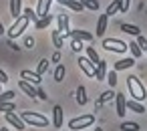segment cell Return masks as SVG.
<instances>
[{
    "mask_svg": "<svg viewBox=\"0 0 147 131\" xmlns=\"http://www.w3.org/2000/svg\"><path fill=\"white\" fill-rule=\"evenodd\" d=\"M127 89H129V95H131V99H135V101H143V99H147L145 85L139 81V77H135V75H129V77H127Z\"/></svg>",
    "mask_w": 147,
    "mask_h": 131,
    "instance_id": "cell-1",
    "label": "cell"
},
{
    "mask_svg": "<svg viewBox=\"0 0 147 131\" xmlns=\"http://www.w3.org/2000/svg\"><path fill=\"white\" fill-rule=\"evenodd\" d=\"M20 117H22L24 123H28V125H32V127H49V119H47L45 115H40V113H34V111H22Z\"/></svg>",
    "mask_w": 147,
    "mask_h": 131,
    "instance_id": "cell-2",
    "label": "cell"
},
{
    "mask_svg": "<svg viewBox=\"0 0 147 131\" xmlns=\"http://www.w3.org/2000/svg\"><path fill=\"white\" fill-rule=\"evenodd\" d=\"M28 24H30V20H28L24 14H20V16L14 20V24L8 28V36H10V38H16V36H20V34H22V32L28 28Z\"/></svg>",
    "mask_w": 147,
    "mask_h": 131,
    "instance_id": "cell-3",
    "label": "cell"
},
{
    "mask_svg": "<svg viewBox=\"0 0 147 131\" xmlns=\"http://www.w3.org/2000/svg\"><path fill=\"white\" fill-rule=\"evenodd\" d=\"M95 123V115H83V117H75L69 121V127L73 131H79V129H85V127H91Z\"/></svg>",
    "mask_w": 147,
    "mask_h": 131,
    "instance_id": "cell-4",
    "label": "cell"
},
{
    "mask_svg": "<svg viewBox=\"0 0 147 131\" xmlns=\"http://www.w3.org/2000/svg\"><path fill=\"white\" fill-rule=\"evenodd\" d=\"M103 47L107 49V51H113V53H119V55H123V53H127V43H123V41H119V38H105L103 41Z\"/></svg>",
    "mask_w": 147,
    "mask_h": 131,
    "instance_id": "cell-5",
    "label": "cell"
},
{
    "mask_svg": "<svg viewBox=\"0 0 147 131\" xmlns=\"http://www.w3.org/2000/svg\"><path fill=\"white\" fill-rule=\"evenodd\" d=\"M63 38H75V41H81V43H91V41H93V34L79 28V30H69V32H65Z\"/></svg>",
    "mask_w": 147,
    "mask_h": 131,
    "instance_id": "cell-6",
    "label": "cell"
},
{
    "mask_svg": "<svg viewBox=\"0 0 147 131\" xmlns=\"http://www.w3.org/2000/svg\"><path fill=\"white\" fill-rule=\"evenodd\" d=\"M77 63H79V67L83 69V73H85L87 77H95V73H97V65H93L87 57H81Z\"/></svg>",
    "mask_w": 147,
    "mask_h": 131,
    "instance_id": "cell-7",
    "label": "cell"
},
{
    "mask_svg": "<svg viewBox=\"0 0 147 131\" xmlns=\"http://www.w3.org/2000/svg\"><path fill=\"white\" fill-rule=\"evenodd\" d=\"M20 79L28 81L30 85H40V83H42V75H38V73H32V71H28V69L20 71Z\"/></svg>",
    "mask_w": 147,
    "mask_h": 131,
    "instance_id": "cell-8",
    "label": "cell"
},
{
    "mask_svg": "<svg viewBox=\"0 0 147 131\" xmlns=\"http://www.w3.org/2000/svg\"><path fill=\"white\" fill-rule=\"evenodd\" d=\"M115 111H117L119 117H125V113H127V99L121 93L115 95Z\"/></svg>",
    "mask_w": 147,
    "mask_h": 131,
    "instance_id": "cell-9",
    "label": "cell"
},
{
    "mask_svg": "<svg viewBox=\"0 0 147 131\" xmlns=\"http://www.w3.org/2000/svg\"><path fill=\"white\" fill-rule=\"evenodd\" d=\"M6 121L12 125V127H16L18 131H22V129H26V125H24V121H22V117L20 115H14L12 111L10 113H6Z\"/></svg>",
    "mask_w": 147,
    "mask_h": 131,
    "instance_id": "cell-10",
    "label": "cell"
},
{
    "mask_svg": "<svg viewBox=\"0 0 147 131\" xmlns=\"http://www.w3.org/2000/svg\"><path fill=\"white\" fill-rule=\"evenodd\" d=\"M18 87H20V91H24L30 99H34V97H36V89H34V85H30L28 81L20 79V81H18Z\"/></svg>",
    "mask_w": 147,
    "mask_h": 131,
    "instance_id": "cell-11",
    "label": "cell"
},
{
    "mask_svg": "<svg viewBox=\"0 0 147 131\" xmlns=\"http://www.w3.org/2000/svg\"><path fill=\"white\" fill-rule=\"evenodd\" d=\"M115 95H117V93H113V89H109V91L101 93V97H99V99H97V103H95V111H97V109H101V107H103L107 101H111Z\"/></svg>",
    "mask_w": 147,
    "mask_h": 131,
    "instance_id": "cell-12",
    "label": "cell"
},
{
    "mask_svg": "<svg viewBox=\"0 0 147 131\" xmlns=\"http://www.w3.org/2000/svg\"><path fill=\"white\" fill-rule=\"evenodd\" d=\"M63 115H65L63 107L61 105H55V109H53V125L55 127H63Z\"/></svg>",
    "mask_w": 147,
    "mask_h": 131,
    "instance_id": "cell-13",
    "label": "cell"
},
{
    "mask_svg": "<svg viewBox=\"0 0 147 131\" xmlns=\"http://www.w3.org/2000/svg\"><path fill=\"white\" fill-rule=\"evenodd\" d=\"M51 4H53V0H38V6H36V10H34L36 16H38V18H40V16H47Z\"/></svg>",
    "mask_w": 147,
    "mask_h": 131,
    "instance_id": "cell-14",
    "label": "cell"
},
{
    "mask_svg": "<svg viewBox=\"0 0 147 131\" xmlns=\"http://www.w3.org/2000/svg\"><path fill=\"white\" fill-rule=\"evenodd\" d=\"M107 22H109V16L107 14H99V18H97V36H103L105 34Z\"/></svg>",
    "mask_w": 147,
    "mask_h": 131,
    "instance_id": "cell-15",
    "label": "cell"
},
{
    "mask_svg": "<svg viewBox=\"0 0 147 131\" xmlns=\"http://www.w3.org/2000/svg\"><path fill=\"white\" fill-rule=\"evenodd\" d=\"M22 12V0H10V16L16 20Z\"/></svg>",
    "mask_w": 147,
    "mask_h": 131,
    "instance_id": "cell-16",
    "label": "cell"
},
{
    "mask_svg": "<svg viewBox=\"0 0 147 131\" xmlns=\"http://www.w3.org/2000/svg\"><path fill=\"white\" fill-rule=\"evenodd\" d=\"M133 65H135V59L129 57V59H121V61H117V63L113 65V69H115V71H123V69H131Z\"/></svg>",
    "mask_w": 147,
    "mask_h": 131,
    "instance_id": "cell-17",
    "label": "cell"
},
{
    "mask_svg": "<svg viewBox=\"0 0 147 131\" xmlns=\"http://www.w3.org/2000/svg\"><path fill=\"white\" fill-rule=\"evenodd\" d=\"M57 22H59V30H61V34L69 32V14H59V16H57Z\"/></svg>",
    "mask_w": 147,
    "mask_h": 131,
    "instance_id": "cell-18",
    "label": "cell"
},
{
    "mask_svg": "<svg viewBox=\"0 0 147 131\" xmlns=\"http://www.w3.org/2000/svg\"><path fill=\"white\" fill-rule=\"evenodd\" d=\"M127 109L133 111V113H145V107L141 105V101H135V99H129L127 101Z\"/></svg>",
    "mask_w": 147,
    "mask_h": 131,
    "instance_id": "cell-19",
    "label": "cell"
},
{
    "mask_svg": "<svg viewBox=\"0 0 147 131\" xmlns=\"http://www.w3.org/2000/svg\"><path fill=\"white\" fill-rule=\"evenodd\" d=\"M51 22H53V16H51V14H47V16H40V18L34 22V28H36V30H42V28H47Z\"/></svg>",
    "mask_w": 147,
    "mask_h": 131,
    "instance_id": "cell-20",
    "label": "cell"
},
{
    "mask_svg": "<svg viewBox=\"0 0 147 131\" xmlns=\"http://www.w3.org/2000/svg\"><path fill=\"white\" fill-rule=\"evenodd\" d=\"M121 30L127 32V34H133V36H139V34H141V28H139V26H135V24H127V22L121 24Z\"/></svg>",
    "mask_w": 147,
    "mask_h": 131,
    "instance_id": "cell-21",
    "label": "cell"
},
{
    "mask_svg": "<svg viewBox=\"0 0 147 131\" xmlns=\"http://www.w3.org/2000/svg\"><path fill=\"white\" fill-rule=\"evenodd\" d=\"M95 77H97V81H103V79L107 77V63H105V61H99V63H97V73H95Z\"/></svg>",
    "mask_w": 147,
    "mask_h": 131,
    "instance_id": "cell-22",
    "label": "cell"
},
{
    "mask_svg": "<svg viewBox=\"0 0 147 131\" xmlns=\"http://www.w3.org/2000/svg\"><path fill=\"white\" fill-rule=\"evenodd\" d=\"M63 6H67V8L75 10V12H83V10H85V6L79 2V0H65V2H63Z\"/></svg>",
    "mask_w": 147,
    "mask_h": 131,
    "instance_id": "cell-23",
    "label": "cell"
},
{
    "mask_svg": "<svg viewBox=\"0 0 147 131\" xmlns=\"http://www.w3.org/2000/svg\"><path fill=\"white\" fill-rule=\"evenodd\" d=\"M119 8H121V0H113V2L107 6V12H105V14H107V16H115V14L119 12Z\"/></svg>",
    "mask_w": 147,
    "mask_h": 131,
    "instance_id": "cell-24",
    "label": "cell"
},
{
    "mask_svg": "<svg viewBox=\"0 0 147 131\" xmlns=\"http://www.w3.org/2000/svg\"><path fill=\"white\" fill-rule=\"evenodd\" d=\"M75 95H77V103H79V105H87L89 99H87V91H85V87H79Z\"/></svg>",
    "mask_w": 147,
    "mask_h": 131,
    "instance_id": "cell-25",
    "label": "cell"
},
{
    "mask_svg": "<svg viewBox=\"0 0 147 131\" xmlns=\"http://www.w3.org/2000/svg\"><path fill=\"white\" fill-rule=\"evenodd\" d=\"M87 59H89L93 65H97V63L101 61V59H99V55H97V51H95L93 47H87Z\"/></svg>",
    "mask_w": 147,
    "mask_h": 131,
    "instance_id": "cell-26",
    "label": "cell"
},
{
    "mask_svg": "<svg viewBox=\"0 0 147 131\" xmlns=\"http://www.w3.org/2000/svg\"><path fill=\"white\" fill-rule=\"evenodd\" d=\"M119 129H121V131H139V125H137L135 121H125V123H121Z\"/></svg>",
    "mask_w": 147,
    "mask_h": 131,
    "instance_id": "cell-27",
    "label": "cell"
},
{
    "mask_svg": "<svg viewBox=\"0 0 147 131\" xmlns=\"http://www.w3.org/2000/svg\"><path fill=\"white\" fill-rule=\"evenodd\" d=\"M55 81L57 83L65 81V65H57V69H55Z\"/></svg>",
    "mask_w": 147,
    "mask_h": 131,
    "instance_id": "cell-28",
    "label": "cell"
},
{
    "mask_svg": "<svg viewBox=\"0 0 147 131\" xmlns=\"http://www.w3.org/2000/svg\"><path fill=\"white\" fill-rule=\"evenodd\" d=\"M14 109H16L14 101H2V103H0V111H4V113H10Z\"/></svg>",
    "mask_w": 147,
    "mask_h": 131,
    "instance_id": "cell-29",
    "label": "cell"
},
{
    "mask_svg": "<svg viewBox=\"0 0 147 131\" xmlns=\"http://www.w3.org/2000/svg\"><path fill=\"white\" fill-rule=\"evenodd\" d=\"M53 43H55V47L57 49H61L63 47V34H61V30L57 28V30H53Z\"/></svg>",
    "mask_w": 147,
    "mask_h": 131,
    "instance_id": "cell-30",
    "label": "cell"
},
{
    "mask_svg": "<svg viewBox=\"0 0 147 131\" xmlns=\"http://www.w3.org/2000/svg\"><path fill=\"white\" fill-rule=\"evenodd\" d=\"M105 79H107V83H109V87L113 89V87L117 85V71H115V69H113V71H109Z\"/></svg>",
    "mask_w": 147,
    "mask_h": 131,
    "instance_id": "cell-31",
    "label": "cell"
},
{
    "mask_svg": "<svg viewBox=\"0 0 147 131\" xmlns=\"http://www.w3.org/2000/svg\"><path fill=\"white\" fill-rule=\"evenodd\" d=\"M79 2H81L85 8H89V10H97V8H99V2H97V0H79Z\"/></svg>",
    "mask_w": 147,
    "mask_h": 131,
    "instance_id": "cell-32",
    "label": "cell"
},
{
    "mask_svg": "<svg viewBox=\"0 0 147 131\" xmlns=\"http://www.w3.org/2000/svg\"><path fill=\"white\" fill-rule=\"evenodd\" d=\"M14 91H2V93H0V103H2V101H14Z\"/></svg>",
    "mask_w": 147,
    "mask_h": 131,
    "instance_id": "cell-33",
    "label": "cell"
},
{
    "mask_svg": "<svg viewBox=\"0 0 147 131\" xmlns=\"http://www.w3.org/2000/svg\"><path fill=\"white\" fill-rule=\"evenodd\" d=\"M127 47H129V49H131V53H133V57H135V59H137V57H141V55H143V51H141V49H139V45H137V43H129V45H127Z\"/></svg>",
    "mask_w": 147,
    "mask_h": 131,
    "instance_id": "cell-34",
    "label": "cell"
},
{
    "mask_svg": "<svg viewBox=\"0 0 147 131\" xmlns=\"http://www.w3.org/2000/svg\"><path fill=\"white\" fill-rule=\"evenodd\" d=\"M24 16H26L28 20H32V22H36V20H38V16H36V12H34L32 8H24Z\"/></svg>",
    "mask_w": 147,
    "mask_h": 131,
    "instance_id": "cell-35",
    "label": "cell"
},
{
    "mask_svg": "<svg viewBox=\"0 0 147 131\" xmlns=\"http://www.w3.org/2000/svg\"><path fill=\"white\" fill-rule=\"evenodd\" d=\"M47 69H49V59H42V61L38 63V69H36V73H38V75H42V73H47Z\"/></svg>",
    "mask_w": 147,
    "mask_h": 131,
    "instance_id": "cell-36",
    "label": "cell"
},
{
    "mask_svg": "<svg viewBox=\"0 0 147 131\" xmlns=\"http://www.w3.org/2000/svg\"><path fill=\"white\" fill-rule=\"evenodd\" d=\"M137 45H139V49H141L143 53H147V38H145L143 34H139V36H137Z\"/></svg>",
    "mask_w": 147,
    "mask_h": 131,
    "instance_id": "cell-37",
    "label": "cell"
},
{
    "mask_svg": "<svg viewBox=\"0 0 147 131\" xmlns=\"http://www.w3.org/2000/svg\"><path fill=\"white\" fill-rule=\"evenodd\" d=\"M71 49H73L75 53H81V51H83V43H81V41H75V38H71Z\"/></svg>",
    "mask_w": 147,
    "mask_h": 131,
    "instance_id": "cell-38",
    "label": "cell"
},
{
    "mask_svg": "<svg viewBox=\"0 0 147 131\" xmlns=\"http://www.w3.org/2000/svg\"><path fill=\"white\" fill-rule=\"evenodd\" d=\"M129 4H131V0H121V8H119V12H127V10H129Z\"/></svg>",
    "mask_w": 147,
    "mask_h": 131,
    "instance_id": "cell-39",
    "label": "cell"
},
{
    "mask_svg": "<svg viewBox=\"0 0 147 131\" xmlns=\"http://www.w3.org/2000/svg\"><path fill=\"white\" fill-rule=\"evenodd\" d=\"M24 47H26V49H32V47H34V38H32V36H26V41H24Z\"/></svg>",
    "mask_w": 147,
    "mask_h": 131,
    "instance_id": "cell-40",
    "label": "cell"
},
{
    "mask_svg": "<svg viewBox=\"0 0 147 131\" xmlns=\"http://www.w3.org/2000/svg\"><path fill=\"white\" fill-rule=\"evenodd\" d=\"M0 83H2V85H6V83H8V77H6V73H4V71H0Z\"/></svg>",
    "mask_w": 147,
    "mask_h": 131,
    "instance_id": "cell-41",
    "label": "cell"
},
{
    "mask_svg": "<svg viewBox=\"0 0 147 131\" xmlns=\"http://www.w3.org/2000/svg\"><path fill=\"white\" fill-rule=\"evenodd\" d=\"M36 97H38V99H42V101H47V93H45V91H40V89H36Z\"/></svg>",
    "mask_w": 147,
    "mask_h": 131,
    "instance_id": "cell-42",
    "label": "cell"
},
{
    "mask_svg": "<svg viewBox=\"0 0 147 131\" xmlns=\"http://www.w3.org/2000/svg\"><path fill=\"white\" fill-rule=\"evenodd\" d=\"M59 61H61V53H55L53 55V63H59Z\"/></svg>",
    "mask_w": 147,
    "mask_h": 131,
    "instance_id": "cell-43",
    "label": "cell"
},
{
    "mask_svg": "<svg viewBox=\"0 0 147 131\" xmlns=\"http://www.w3.org/2000/svg\"><path fill=\"white\" fill-rule=\"evenodd\" d=\"M8 47H10V49H14V51H20V47H18V45H14V43H10Z\"/></svg>",
    "mask_w": 147,
    "mask_h": 131,
    "instance_id": "cell-44",
    "label": "cell"
},
{
    "mask_svg": "<svg viewBox=\"0 0 147 131\" xmlns=\"http://www.w3.org/2000/svg\"><path fill=\"white\" fill-rule=\"evenodd\" d=\"M4 32V26H2V22H0V34H2Z\"/></svg>",
    "mask_w": 147,
    "mask_h": 131,
    "instance_id": "cell-45",
    "label": "cell"
},
{
    "mask_svg": "<svg viewBox=\"0 0 147 131\" xmlns=\"http://www.w3.org/2000/svg\"><path fill=\"white\" fill-rule=\"evenodd\" d=\"M0 131H8V129H6V127H0Z\"/></svg>",
    "mask_w": 147,
    "mask_h": 131,
    "instance_id": "cell-46",
    "label": "cell"
},
{
    "mask_svg": "<svg viewBox=\"0 0 147 131\" xmlns=\"http://www.w3.org/2000/svg\"><path fill=\"white\" fill-rule=\"evenodd\" d=\"M95 131H103V129H99V127H95Z\"/></svg>",
    "mask_w": 147,
    "mask_h": 131,
    "instance_id": "cell-47",
    "label": "cell"
},
{
    "mask_svg": "<svg viewBox=\"0 0 147 131\" xmlns=\"http://www.w3.org/2000/svg\"><path fill=\"white\" fill-rule=\"evenodd\" d=\"M0 87H2V83H0Z\"/></svg>",
    "mask_w": 147,
    "mask_h": 131,
    "instance_id": "cell-48",
    "label": "cell"
}]
</instances>
